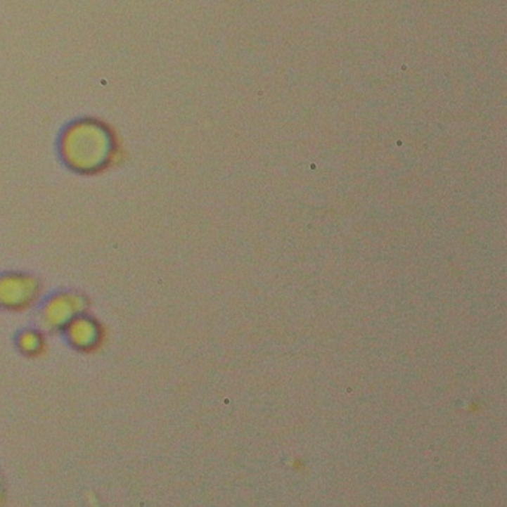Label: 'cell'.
<instances>
[{
  "label": "cell",
  "instance_id": "obj_1",
  "mask_svg": "<svg viewBox=\"0 0 507 507\" xmlns=\"http://www.w3.org/2000/svg\"><path fill=\"white\" fill-rule=\"evenodd\" d=\"M41 288L39 283L23 274L0 277V307L8 311L29 309L37 301Z\"/></svg>",
  "mask_w": 507,
  "mask_h": 507
},
{
  "label": "cell",
  "instance_id": "obj_2",
  "mask_svg": "<svg viewBox=\"0 0 507 507\" xmlns=\"http://www.w3.org/2000/svg\"><path fill=\"white\" fill-rule=\"evenodd\" d=\"M86 308L85 297L76 293H60L49 299L42 309V323L49 330H64Z\"/></svg>",
  "mask_w": 507,
  "mask_h": 507
},
{
  "label": "cell",
  "instance_id": "obj_3",
  "mask_svg": "<svg viewBox=\"0 0 507 507\" xmlns=\"http://www.w3.org/2000/svg\"><path fill=\"white\" fill-rule=\"evenodd\" d=\"M64 330L69 342L84 353L96 351L105 340V329L101 324L94 317L84 313L76 316Z\"/></svg>",
  "mask_w": 507,
  "mask_h": 507
},
{
  "label": "cell",
  "instance_id": "obj_4",
  "mask_svg": "<svg viewBox=\"0 0 507 507\" xmlns=\"http://www.w3.org/2000/svg\"><path fill=\"white\" fill-rule=\"evenodd\" d=\"M18 348L29 357H39L45 353V336L37 330H25L18 336Z\"/></svg>",
  "mask_w": 507,
  "mask_h": 507
},
{
  "label": "cell",
  "instance_id": "obj_5",
  "mask_svg": "<svg viewBox=\"0 0 507 507\" xmlns=\"http://www.w3.org/2000/svg\"><path fill=\"white\" fill-rule=\"evenodd\" d=\"M0 501H2V491H0Z\"/></svg>",
  "mask_w": 507,
  "mask_h": 507
}]
</instances>
